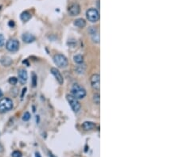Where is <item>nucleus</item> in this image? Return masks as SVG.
Segmentation results:
<instances>
[{"instance_id": "f257e3e1", "label": "nucleus", "mask_w": 179, "mask_h": 157, "mask_svg": "<svg viewBox=\"0 0 179 157\" xmlns=\"http://www.w3.org/2000/svg\"><path fill=\"white\" fill-rule=\"evenodd\" d=\"M72 95L77 98V99H82L86 96V91L83 86H81L80 84L75 83L72 86Z\"/></svg>"}, {"instance_id": "f03ea898", "label": "nucleus", "mask_w": 179, "mask_h": 157, "mask_svg": "<svg viewBox=\"0 0 179 157\" xmlns=\"http://www.w3.org/2000/svg\"><path fill=\"white\" fill-rule=\"evenodd\" d=\"M13 108V102L8 98H3L0 99V113H4L10 111Z\"/></svg>"}, {"instance_id": "7ed1b4c3", "label": "nucleus", "mask_w": 179, "mask_h": 157, "mask_svg": "<svg viewBox=\"0 0 179 157\" xmlns=\"http://www.w3.org/2000/svg\"><path fill=\"white\" fill-rule=\"evenodd\" d=\"M54 63L59 68H65L69 64L68 59L62 54H56L53 57Z\"/></svg>"}, {"instance_id": "20e7f679", "label": "nucleus", "mask_w": 179, "mask_h": 157, "mask_svg": "<svg viewBox=\"0 0 179 157\" xmlns=\"http://www.w3.org/2000/svg\"><path fill=\"white\" fill-rule=\"evenodd\" d=\"M66 98L68 100V102L69 103L70 106L74 112H79L80 110H81V103L79 102L78 99L73 96L72 94H68L66 96Z\"/></svg>"}, {"instance_id": "39448f33", "label": "nucleus", "mask_w": 179, "mask_h": 157, "mask_svg": "<svg viewBox=\"0 0 179 157\" xmlns=\"http://www.w3.org/2000/svg\"><path fill=\"white\" fill-rule=\"evenodd\" d=\"M86 17L91 22H96L100 19V14L95 8H90L86 12Z\"/></svg>"}, {"instance_id": "423d86ee", "label": "nucleus", "mask_w": 179, "mask_h": 157, "mask_svg": "<svg viewBox=\"0 0 179 157\" xmlns=\"http://www.w3.org/2000/svg\"><path fill=\"white\" fill-rule=\"evenodd\" d=\"M6 48L10 52H17L19 49V42L17 40H9L6 43Z\"/></svg>"}, {"instance_id": "0eeeda50", "label": "nucleus", "mask_w": 179, "mask_h": 157, "mask_svg": "<svg viewBox=\"0 0 179 157\" xmlns=\"http://www.w3.org/2000/svg\"><path fill=\"white\" fill-rule=\"evenodd\" d=\"M91 85H92V88L95 90L99 91L100 87V77L99 74H94L91 76Z\"/></svg>"}, {"instance_id": "6e6552de", "label": "nucleus", "mask_w": 179, "mask_h": 157, "mask_svg": "<svg viewBox=\"0 0 179 157\" xmlns=\"http://www.w3.org/2000/svg\"><path fill=\"white\" fill-rule=\"evenodd\" d=\"M80 6L77 3H73L69 6L68 8V13L69 14V15L71 16H76L80 14Z\"/></svg>"}, {"instance_id": "1a4fd4ad", "label": "nucleus", "mask_w": 179, "mask_h": 157, "mask_svg": "<svg viewBox=\"0 0 179 157\" xmlns=\"http://www.w3.org/2000/svg\"><path fill=\"white\" fill-rule=\"evenodd\" d=\"M19 83L21 84H25L27 83V78H28V74L27 71L25 69H20L19 71Z\"/></svg>"}, {"instance_id": "9d476101", "label": "nucleus", "mask_w": 179, "mask_h": 157, "mask_svg": "<svg viewBox=\"0 0 179 157\" xmlns=\"http://www.w3.org/2000/svg\"><path fill=\"white\" fill-rule=\"evenodd\" d=\"M51 73L54 76V77H55L56 79H57V81L59 83V84H63L64 83L63 76H61V72L59 71L58 69H57L56 68H51Z\"/></svg>"}, {"instance_id": "9b49d317", "label": "nucleus", "mask_w": 179, "mask_h": 157, "mask_svg": "<svg viewBox=\"0 0 179 157\" xmlns=\"http://www.w3.org/2000/svg\"><path fill=\"white\" fill-rule=\"evenodd\" d=\"M22 41H23L24 42H26V43H31V42H34L35 41V36H34L33 34H28V33L24 34L23 35H22Z\"/></svg>"}, {"instance_id": "f8f14e48", "label": "nucleus", "mask_w": 179, "mask_h": 157, "mask_svg": "<svg viewBox=\"0 0 179 157\" xmlns=\"http://www.w3.org/2000/svg\"><path fill=\"white\" fill-rule=\"evenodd\" d=\"M83 128L84 130L88 131V130H92L93 128L96 127V124L94 122H92V121H85L83 123Z\"/></svg>"}, {"instance_id": "ddd939ff", "label": "nucleus", "mask_w": 179, "mask_h": 157, "mask_svg": "<svg viewBox=\"0 0 179 157\" xmlns=\"http://www.w3.org/2000/svg\"><path fill=\"white\" fill-rule=\"evenodd\" d=\"M0 62L3 64V66L5 67H9L12 64V60L9 56H3V57L1 58L0 60Z\"/></svg>"}, {"instance_id": "4468645a", "label": "nucleus", "mask_w": 179, "mask_h": 157, "mask_svg": "<svg viewBox=\"0 0 179 157\" xmlns=\"http://www.w3.org/2000/svg\"><path fill=\"white\" fill-rule=\"evenodd\" d=\"M74 25L80 28H83L86 26V21L83 19H77L74 21Z\"/></svg>"}, {"instance_id": "2eb2a0df", "label": "nucleus", "mask_w": 179, "mask_h": 157, "mask_svg": "<svg viewBox=\"0 0 179 157\" xmlns=\"http://www.w3.org/2000/svg\"><path fill=\"white\" fill-rule=\"evenodd\" d=\"M31 19V14L28 12V11H24L21 14V19L22 21H27Z\"/></svg>"}, {"instance_id": "dca6fc26", "label": "nucleus", "mask_w": 179, "mask_h": 157, "mask_svg": "<svg viewBox=\"0 0 179 157\" xmlns=\"http://www.w3.org/2000/svg\"><path fill=\"white\" fill-rule=\"evenodd\" d=\"M73 60L76 64H82L84 62V57H83V56L80 55V54L79 55L74 56Z\"/></svg>"}, {"instance_id": "f3484780", "label": "nucleus", "mask_w": 179, "mask_h": 157, "mask_svg": "<svg viewBox=\"0 0 179 157\" xmlns=\"http://www.w3.org/2000/svg\"><path fill=\"white\" fill-rule=\"evenodd\" d=\"M93 101L95 102L96 105L100 104V94H95L93 95Z\"/></svg>"}, {"instance_id": "a211bd4d", "label": "nucleus", "mask_w": 179, "mask_h": 157, "mask_svg": "<svg viewBox=\"0 0 179 157\" xmlns=\"http://www.w3.org/2000/svg\"><path fill=\"white\" fill-rule=\"evenodd\" d=\"M17 83H18V78H15V77H11V78H9V83L11 84V85H15Z\"/></svg>"}, {"instance_id": "6ab92c4d", "label": "nucleus", "mask_w": 179, "mask_h": 157, "mask_svg": "<svg viewBox=\"0 0 179 157\" xmlns=\"http://www.w3.org/2000/svg\"><path fill=\"white\" fill-rule=\"evenodd\" d=\"M30 119V113L29 112H26L24 113L23 117H22V120L25 121H27Z\"/></svg>"}, {"instance_id": "aec40b11", "label": "nucleus", "mask_w": 179, "mask_h": 157, "mask_svg": "<svg viewBox=\"0 0 179 157\" xmlns=\"http://www.w3.org/2000/svg\"><path fill=\"white\" fill-rule=\"evenodd\" d=\"M32 83H33V86H36L37 85V76L35 73H33L32 75Z\"/></svg>"}, {"instance_id": "412c9836", "label": "nucleus", "mask_w": 179, "mask_h": 157, "mask_svg": "<svg viewBox=\"0 0 179 157\" xmlns=\"http://www.w3.org/2000/svg\"><path fill=\"white\" fill-rule=\"evenodd\" d=\"M12 157H22V152H19V151H14V152L12 153Z\"/></svg>"}, {"instance_id": "4be33fe9", "label": "nucleus", "mask_w": 179, "mask_h": 157, "mask_svg": "<svg viewBox=\"0 0 179 157\" xmlns=\"http://www.w3.org/2000/svg\"><path fill=\"white\" fill-rule=\"evenodd\" d=\"M4 42H5V39L2 34H0V47H2L4 45Z\"/></svg>"}, {"instance_id": "5701e85b", "label": "nucleus", "mask_w": 179, "mask_h": 157, "mask_svg": "<svg viewBox=\"0 0 179 157\" xmlns=\"http://www.w3.org/2000/svg\"><path fill=\"white\" fill-rule=\"evenodd\" d=\"M8 25H9L10 27H14V22L13 21H9V24H8Z\"/></svg>"}, {"instance_id": "b1692460", "label": "nucleus", "mask_w": 179, "mask_h": 157, "mask_svg": "<svg viewBox=\"0 0 179 157\" xmlns=\"http://www.w3.org/2000/svg\"><path fill=\"white\" fill-rule=\"evenodd\" d=\"M26 91H27V88H24V89L22 90V98L23 97L24 94H26Z\"/></svg>"}, {"instance_id": "393cba45", "label": "nucleus", "mask_w": 179, "mask_h": 157, "mask_svg": "<svg viewBox=\"0 0 179 157\" xmlns=\"http://www.w3.org/2000/svg\"><path fill=\"white\" fill-rule=\"evenodd\" d=\"M3 146L2 145V144L0 143V152H3Z\"/></svg>"}, {"instance_id": "a878e982", "label": "nucleus", "mask_w": 179, "mask_h": 157, "mask_svg": "<svg viewBox=\"0 0 179 157\" xmlns=\"http://www.w3.org/2000/svg\"><path fill=\"white\" fill-rule=\"evenodd\" d=\"M35 157H42V156H41L40 153H38V152H36V153H35Z\"/></svg>"}, {"instance_id": "bb28decb", "label": "nucleus", "mask_w": 179, "mask_h": 157, "mask_svg": "<svg viewBox=\"0 0 179 157\" xmlns=\"http://www.w3.org/2000/svg\"><path fill=\"white\" fill-rule=\"evenodd\" d=\"M3 91H1V89H0V98H2V97H3Z\"/></svg>"}]
</instances>
